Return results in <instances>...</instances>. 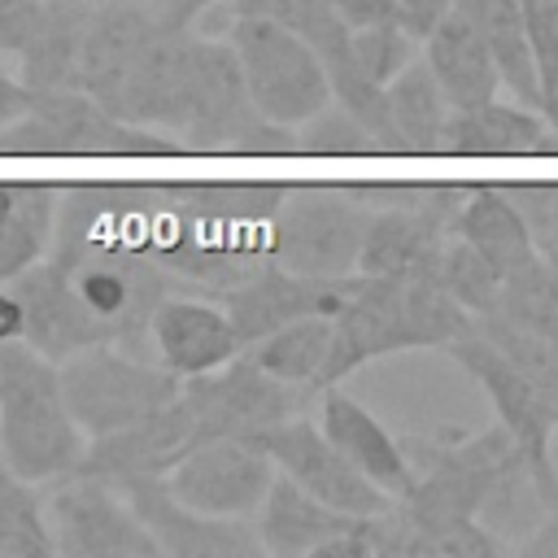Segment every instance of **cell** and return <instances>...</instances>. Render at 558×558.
Here are the masks:
<instances>
[{"label": "cell", "mask_w": 558, "mask_h": 558, "mask_svg": "<svg viewBox=\"0 0 558 558\" xmlns=\"http://www.w3.org/2000/svg\"><path fill=\"white\" fill-rule=\"evenodd\" d=\"M187 445H192V418L174 392V401H166L148 418L105 432V436H92L83 449V462L74 471H87V475L122 488L135 475H166L183 458Z\"/></svg>", "instance_id": "ac0fdd59"}, {"label": "cell", "mask_w": 558, "mask_h": 558, "mask_svg": "<svg viewBox=\"0 0 558 558\" xmlns=\"http://www.w3.org/2000/svg\"><path fill=\"white\" fill-rule=\"evenodd\" d=\"M231 17H266L292 35H301L318 61H331L349 48V26L340 22L331 0H227Z\"/></svg>", "instance_id": "1f68e13d"}, {"label": "cell", "mask_w": 558, "mask_h": 558, "mask_svg": "<svg viewBox=\"0 0 558 558\" xmlns=\"http://www.w3.org/2000/svg\"><path fill=\"white\" fill-rule=\"evenodd\" d=\"M17 305H22V340L39 349L44 357L61 362L87 344H105V327L87 314V305L74 296L65 270L44 253L22 275L9 279Z\"/></svg>", "instance_id": "e0dca14e"}, {"label": "cell", "mask_w": 558, "mask_h": 558, "mask_svg": "<svg viewBox=\"0 0 558 558\" xmlns=\"http://www.w3.org/2000/svg\"><path fill=\"white\" fill-rule=\"evenodd\" d=\"M440 353H449L475 384L480 392L493 401L497 427L514 440L523 471H527V488H536L541 506H558V466H554V432H558V405L545 401L484 336H475V327L458 340H449Z\"/></svg>", "instance_id": "9c48e42d"}, {"label": "cell", "mask_w": 558, "mask_h": 558, "mask_svg": "<svg viewBox=\"0 0 558 558\" xmlns=\"http://www.w3.org/2000/svg\"><path fill=\"white\" fill-rule=\"evenodd\" d=\"M227 44L235 52L248 105L266 122L301 126L323 105H331L323 61L301 35H292L266 17H231Z\"/></svg>", "instance_id": "ba28073f"}, {"label": "cell", "mask_w": 558, "mask_h": 558, "mask_svg": "<svg viewBox=\"0 0 558 558\" xmlns=\"http://www.w3.org/2000/svg\"><path fill=\"white\" fill-rule=\"evenodd\" d=\"M554 22H558V0H554Z\"/></svg>", "instance_id": "f6af8a7d"}, {"label": "cell", "mask_w": 558, "mask_h": 558, "mask_svg": "<svg viewBox=\"0 0 558 558\" xmlns=\"http://www.w3.org/2000/svg\"><path fill=\"white\" fill-rule=\"evenodd\" d=\"M26 105H31V87H26L17 74H9V70L0 65V126L13 122Z\"/></svg>", "instance_id": "60d3db41"}, {"label": "cell", "mask_w": 558, "mask_h": 558, "mask_svg": "<svg viewBox=\"0 0 558 558\" xmlns=\"http://www.w3.org/2000/svg\"><path fill=\"white\" fill-rule=\"evenodd\" d=\"M52 536L44 523L39 484L22 480L0 449V558H48Z\"/></svg>", "instance_id": "4dcf8cb0"}, {"label": "cell", "mask_w": 558, "mask_h": 558, "mask_svg": "<svg viewBox=\"0 0 558 558\" xmlns=\"http://www.w3.org/2000/svg\"><path fill=\"white\" fill-rule=\"evenodd\" d=\"M17 336H22V305H17L13 288L0 283V344L4 340H17Z\"/></svg>", "instance_id": "7bdbcfd3"}, {"label": "cell", "mask_w": 558, "mask_h": 558, "mask_svg": "<svg viewBox=\"0 0 558 558\" xmlns=\"http://www.w3.org/2000/svg\"><path fill=\"white\" fill-rule=\"evenodd\" d=\"M257 523V541H262V554H279V558H301V554H318L331 536L357 527L362 514H344L318 497H310L296 480H288L283 471H275L262 506L253 510Z\"/></svg>", "instance_id": "44dd1931"}, {"label": "cell", "mask_w": 558, "mask_h": 558, "mask_svg": "<svg viewBox=\"0 0 558 558\" xmlns=\"http://www.w3.org/2000/svg\"><path fill=\"white\" fill-rule=\"evenodd\" d=\"M501 192L519 209L532 248L558 270V183H501Z\"/></svg>", "instance_id": "d590c367"}, {"label": "cell", "mask_w": 558, "mask_h": 558, "mask_svg": "<svg viewBox=\"0 0 558 558\" xmlns=\"http://www.w3.org/2000/svg\"><path fill=\"white\" fill-rule=\"evenodd\" d=\"M301 392L305 388L266 375L244 349L231 362L179 384V401L192 418V445L209 436H257L262 427L301 414Z\"/></svg>", "instance_id": "8fae6325"}, {"label": "cell", "mask_w": 558, "mask_h": 558, "mask_svg": "<svg viewBox=\"0 0 558 558\" xmlns=\"http://www.w3.org/2000/svg\"><path fill=\"white\" fill-rule=\"evenodd\" d=\"M471 331V314L432 275H349L331 314L323 384H340L375 357L401 349H445Z\"/></svg>", "instance_id": "6da1fadb"}, {"label": "cell", "mask_w": 558, "mask_h": 558, "mask_svg": "<svg viewBox=\"0 0 558 558\" xmlns=\"http://www.w3.org/2000/svg\"><path fill=\"white\" fill-rule=\"evenodd\" d=\"M432 279L475 318V314H484V310L493 305L501 275H497L466 240H458V235L449 231V240L440 244V257H436V266H432Z\"/></svg>", "instance_id": "d6a6232c"}, {"label": "cell", "mask_w": 558, "mask_h": 558, "mask_svg": "<svg viewBox=\"0 0 558 558\" xmlns=\"http://www.w3.org/2000/svg\"><path fill=\"white\" fill-rule=\"evenodd\" d=\"M344 288H349V279H305L266 257L240 283L218 292V305L227 310V318L240 336V349H248L253 340L270 336L275 327H283L292 318L336 314V305L344 301Z\"/></svg>", "instance_id": "9a60e30c"}, {"label": "cell", "mask_w": 558, "mask_h": 558, "mask_svg": "<svg viewBox=\"0 0 558 558\" xmlns=\"http://www.w3.org/2000/svg\"><path fill=\"white\" fill-rule=\"evenodd\" d=\"M344 26H366V22H384L392 17V0H331Z\"/></svg>", "instance_id": "ab89813d"}, {"label": "cell", "mask_w": 558, "mask_h": 558, "mask_svg": "<svg viewBox=\"0 0 558 558\" xmlns=\"http://www.w3.org/2000/svg\"><path fill=\"white\" fill-rule=\"evenodd\" d=\"M166 26L135 0H92L87 26H83V48H78V70L74 87L105 100L113 83L131 70V61L161 35Z\"/></svg>", "instance_id": "ffe728a7"}, {"label": "cell", "mask_w": 558, "mask_h": 558, "mask_svg": "<svg viewBox=\"0 0 558 558\" xmlns=\"http://www.w3.org/2000/svg\"><path fill=\"white\" fill-rule=\"evenodd\" d=\"M92 0H44L17 57V78L31 92L48 87H74L78 70V48H83V26H87Z\"/></svg>", "instance_id": "cb8c5ba5"}, {"label": "cell", "mask_w": 558, "mask_h": 558, "mask_svg": "<svg viewBox=\"0 0 558 558\" xmlns=\"http://www.w3.org/2000/svg\"><path fill=\"white\" fill-rule=\"evenodd\" d=\"M541 118H545V126H549V135H554V153H558V96L541 105Z\"/></svg>", "instance_id": "ee69618b"}, {"label": "cell", "mask_w": 558, "mask_h": 558, "mask_svg": "<svg viewBox=\"0 0 558 558\" xmlns=\"http://www.w3.org/2000/svg\"><path fill=\"white\" fill-rule=\"evenodd\" d=\"M57 379H61L65 410L87 440L148 418L153 410L174 401V392L183 384L148 353H131L113 340L87 344V349L61 357Z\"/></svg>", "instance_id": "8992f818"}, {"label": "cell", "mask_w": 558, "mask_h": 558, "mask_svg": "<svg viewBox=\"0 0 558 558\" xmlns=\"http://www.w3.org/2000/svg\"><path fill=\"white\" fill-rule=\"evenodd\" d=\"M453 9H462L466 22L480 31L501 87L519 105L536 109L541 105V87H536V61H532V44H527V26H523L519 0H453Z\"/></svg>", "instance_id": "484cf974"}, {"label": "cell", "mask_w": 558, "mask_h": 558, "mask_svg": "<svg viewBox=\"0 0 558 558\" xmlns=\"http://www.w3.org/2000/svg\"><path fill=\"white\" fill-rule=\"evenodd\" d=\"M44 0H0V52H17Z\"/></svg>", "instance_id": "f35d334b"}, {"label": "cell", "mask_w": 558, "mask_h": 558, "mask_svg": "<svg viewBox=\"0 0 558 558\" xmlns=\"http://www.w3.org/2000/svg\"><path fill=\"white\" fill-rule=\"evenodd\" d=\"M0 449L31 484L70 475L87 449V436L65 410L57 362L22 336L0 344Z\"/></svg>", "instance_id": "3957f363"}, {"label": "cell", "mask_w": 558, "mask_h": 558, "mask_svg": "<svg viewBox=\"0 0 558 558\" xmlns=\"http://www.w3.org/2000/svg\"><path fill=\"white\" fill-rule=\"evenodd\" d=\"M292 131H296V153H314V157H375V153H384V144L353 113H344L336 100L323 105L314 118H305Z\"/></svg>", "instance_id": "836d02e7"}, {"label": "cell", "mask_w": 558, "mask_h": 558, "mask_svg": "<svg viewBox=\"0 0 558 558\" xmlns=\"http://www.w3.org/2000/svg\"><path fill=\"white\" fill-rule=\"evenodd\" d=\"M523 554H532V558H558V506H549V514H545V523L519 545Z\"/></svg>", "instance_id": "b9f144b4"}, {"label": "cell", "mask_w": 558, "mask_h": 558, "mask_svg": "<svg viewBox=\"0 0 558 558\" xmlns=\"http://www.w3.org/2000/svg\"><path fill=\"white\" fill-rule=\"evenodd\" d=\"M39 501L57 558H157L126 493L87 471L39 484Z\"/></svg>", "instance_id": "30bf717a"}, {"label": "cell", "mask_w": 558, "mask_h": 558, "mask_svg": "<svg viewBox=\"0 0 558 558\" xmlns=\"http://www.w3.org/2000/svg\"><path fill=\"white\" fill-rule=\"evenodd\" d=\"M453 235L466 240L497 275H506L510 266H519L536 253L519 209L510 205V196L501 187H471L453 214Z\"/></svg>", "instance_id": "4316f807"}, {"label": "cell", "mask_w": 558, "mask_h": 558, "mask_svg": "<svg viewBox=\"0 0 558 558\" xmlns=\"http://www.w3.org/2000/svg\"><path fill=\"white\" fill-rule=\"evenodd\" d=\"M414 462L410 497L392 501V510L414 527H440L458 519H484L488 510H506L519 484H527L523 458L501 427H484L475 436L445 440H401Z\"/></svg>", "instance_id": "7a4b0ae2"}, {"label": "cell", "mask_w": 558, "mask_h": 558, "mask_svg": "<svg viewBox=\"0 0 558 558\" xmlns=\"http://www.w3.org/2000/svg\"><path fill=\"white\" fill-rule=\"evenodd\" d=\"M327 349H331V314H305V318H292V323L275 327L270 336L253 340L244 353L266 375L310 392V388H323Z\"/></svg>", "instance_id": "f1b7e54d"}, {"label": "cell", "mask_w": 558, "mask_h": 558, "mask_svg": "<svg viewBox=\"0 0 558 558\" xmlns=\"http://www.w3.org/2000/svg\"><path fill=\"white\" fill-rule=\"evenodd\" d=\"M253 440L270 453L275 471H283V475L296 480L310 497H318V501H327V506H336V510H344V514H379V510L392 506V497L379 493V488L323 436V427H314L305 414H288V418L262 427Z\"/></svg>", "instance_id": "4fadbf2b"}, {"label": "cell", "mask_w": 558, "mask_h": 558, "mask_svg": "<svg viewBox=\"0 0 558 558\" xmlns=\"http://www.w3.org/2000/svg\"><path fill=\"white\" fill-rule=\"evenodd\" d=\"M384 105H388V122H392V135H397V153H410V157L440 153L445 122H449V100H445L436 74L427 70L423 52L384 83Z\"/></svg>", "instance_id": "d4e9b609"}, {"label": "cell", "mask_w": 558, "mask_h": 558, "mask_svg": "<svg viewBox=\"0 0 558 558\" xmlns=\"http://www.w3.org/2000/svg\"><path fill=\"white\" fill-rule=\"evenodd\" d=\"M423 61L436 74L449 109H471L497 96L501 78L493 70V57L480 39V31L466 22L462 9H449L427 35H423Z\"/></svg>", "instance_id": "603a6c76"}, {"label": "cell", "mask_w": 558, "mask_h": 558, "mask_svg": "<svg viewBox=\"0 0 558 558\" xmlns=\"http://www.w3.org/2000/svg\"><path fill=\"white\" fill-rule=\"evenodd\" d=\"M135 4H144L166 31H192L214 4H227V0H135Z\"/></svg>", "instance_id": "74e56055"}, {"label": "cell", "mask_w": 558, "mask_h": 558, "mask_svg": "<svg viewBox=\"0 0 558 558\" xmlns=\"http://www.w3.org/2000/svg\"><path fill=\"white\" fill-rule=\"evenodd\" d=\"M48 257L65 270L74 296L105 327V336L131 353H148V318H153L157 301L170 292H183L148 253L118 244V240L48 248Z\"/></svg>", "instance_id": "5b68a950"}, {"label": "cell", "mask_w": 558, "mask_h": 558, "mask_svg": "<svg viewBox=\"0 0 558 558\" xmlns=\"http://www.w3.org/2000/svg\"><path fill=\"white\" fill-rule=\"evenodd\" d=\"M135 519L153 536L157 554L170 558H253L262 554V541L253 523L244 519H218L183 506L161 475H135L122 484Z\"/></svg>", "instance_id": "5bb4252c"}, {"label": "cell", "mask_w": 558, "mask_h": 558, "mask_svg": "<svg viewBox=\"0 0 558 558\" xmlns=\"http://www.w3.org/2000/svg\"><path fill=\"white\" fill-rule=\"evenodd\" d=\"M283 196L288 183H161V205L170 214L222 227H266Z\"/></svg>", "instance_id": "83f0119b"}, {"label": "cell", "mask_w": 558, "mask_h": 558, "mask_svg": "<svg viewBox=\"0 0 558 558\" xmlns=\"http://www.w3.org/2000/svg\"><path fill=\"white\" fill-rule=\"evenodd\" d=\"M484 314H497L523 331L558 340V270L541 253H532L527 262L510 266L497 279V296Z\"/></svg>", "instance_id": "f546056e"}, {"label": "cell", "mask_w": 558, "mask_h": 558, "mask_svg": "<svg viewBox=\"0 0 558 558\" xmlns=\"http://www.w3.org/2000/svg\"><path fill=\"white\" fill-rule=\"evenodd\" d=\"M349 52L362 65V74L384 87L401 65H410L418 57V39H410L392 17H384V22L349 26Z\"/></svg>", "instance_id": "e575fe53"}, {"label": "cell", "mask_w": 558, "mask_h": 558, "mask_svg": "<svg viewBox=\"0 0 558 558\" xmlns=\"http://www.w3.org/2000/svg\"><path fill=\"white\" fill-rule=\"evenodd\" d=\"M440 153L453 157H545L554 153V135L541 109L501 105L497 96L471 109H449Z\"/></svg>", "instance_id": "7402d4cb"}, {"label": "cell", "mask_w": 558, "mask_h": 558, "mask_svg": "<svg viewBox=\"0 0 558 558\" xmlns=\"http://www.w3.org/2000/svg\"><path fill=\"white\" fill-rule=\"evenodd\" d=\"M453 9V0H392V22L423 44V35Z\"/></svg>", "instance_id": "8d00e7d4"}, {"label": "cell", "mask_w": 558, "mask_h": 558, "mask_svg": "<svg viewBox=\"0 0 558 558\" xmlns=\"http://www.w3.org/2000/svg\"><path fill=\"white\" fill-rule=\"evenodd\" d=\"M161 131L122 122L78 87L31 92V105L0 126V157H170Z\"/></svg>", "instance_id": "277c9868"}, {"label": "cell", "mask_w": 558, "mask_h": 558, "mask_svg": "<svg viewBox=\"0 0 558 558\" xmlns=\"http://www.w3.org/2000/svg\"><path fill=\"white\" fill-rule=\"evenodd\" d=\"M318 392H323V397H318V427H323V436H327L379 493H388L392 501L410 497V488H414V462H410L405 445H401L357 397H349L340 384H323Z\"/></svg>", "instance_id": "d6986e66"}, {"label": "cell", "mask_w": 558, "mask_h": 558, "mask_svg": "<svg viewBox=\"0 0 558 558\" xmlns=\"http://www.w3.org/2000/svg\"><path fill=\"white\" fill-rule=\"evenodd\" d=\"M161 480L183 506L201 514L248 519L275 480V462L253 436H209L187 445Z\"/></svg>", "instance_id": "7c38bea8"}, {"label": "cell", "mask_w": 558, "mask_h": 558, "mask_svg": "<svg viewBox=\"0 0 558 558\" xmlns=\"http://www.w3.org/2000/svg\"><path fill=\"white\" fill-rule=\"evenodd\" d=\"M148 353L170 375L192 379L205 375L240 353V336L218 305V296L205 292H170L157 301L148 318Z\"/></svg>", "instance_id": "2e32d148"}, {"label": "cell", "mask_w": 558, "mask_h": 558, "mask_svg": "<svg viewBox=\"0 0 558 558\" xmlns=\"http://www.w3.org/2000/svg\"><path fill=\"white\" fill-rule=\"evenodd\" d=\"M371 222L357 187H288L266 222V257L305 279H349Z\"/></svg>", "instance_id": "52a82bcc"}]
</instances>
